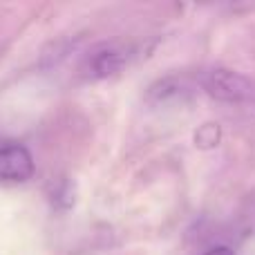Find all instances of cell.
Masks as SVG:
<instances>
[{"label": "cell", "instance_id": "7a4b0ae2", "mask_svg": "<svg viewBox=\"0 0 255 255\" xmlns=\"http://www.w3.org/2000/svg\"><path fill=\"white\" fill-rule=\"evenodd\" d=\"M34 175V159L25 145H4L0 148V179L27 181Z\"/></svg>", "mask_w": 255, "mask_h": 255}, {"label": "cell", "instance_id": "5b68a950", "mask_svg": "<svg viewBox=\"0 0 255 255\" xmlns=\"http://www.w3.org/2000/svg\"><path fill=\"white\" fill-rule=\"evenodd\" d=\"M220 139H222V130L217 124H204L197 132H195V145H197V148H204V150L215 148V145L220 143Z\"/></svg>", "mask_w": 255, "mask_h": 255}, {"label": "cell", "instance_id": "3957f363", "mask_svg": "<svg viewBox=\"0 0 255 255\" xmlns=\"http://www.w3.org/2000/svg\"><path fill=\"white\" fill-rule=\"evenodd\" d=\"M126 65V52L115 45H103V47L94 49V54H90L85 72L94 79H108V76L117 74L121 67Z\"/></svg>", "mask_w": 255, "mask_h": 255}, {"label": "cell", "instance_id": "6da1fadb", "mask_svg": "<svg viewBox=\"0 0 255 255\" xmlns=\"http://www.w3.org/2000/svg\"><path fill=\"white\" fill-rule=\"evenodd\" d=\"M202 83H204V90L213 99H217V101L242 103V101H253L255 99V83L235 70L215 67V70L204 74Z\"/></svg>", "mask_w": 255, "mask_h": 255}, {"label": "cell", "instance_id": "8992f818", "mask_svg": "<svg viewBox=\"0 0 255 255\" xmlns=\"http://www.w3.org/2000/svg\"><path fill=\"white\" fill-rule=\"evenodd\" d=\"M52 202H54V206H58V208H70L72 204H74V188H72V184L67 179H63L61 184L54 188Z\"/></svg>", "mask_w": 255, "mask_h": 255}, {"label": "cell", "instance_id": "277c9868", "mask_svg": "<svg viewBox=\"0 0 255 255\" xmlns=\"http://www.w3.org/2000/svg\"><path fill=\"white\" fill-rule=\"evenodd\" d=\"M193 88L188 85L186 79L179 76H168V79L157 81L154 85H150L148 90V101L152 106H170V103H184L190 97Z\"/></svg>", "mask_w": 255, "mask_h": 255}, {"label": "cell", "instance_id": "52a82bcc", "mask_svg": "<svg viewBox=\"0 0 255 255\" xmlns=\"http://www.w3.org/2000/svg\"><path fill=\"white\" fill-rule=\"evenodd\" d=\"M204 255H235V253H233V249H229V247H215Z\"/></svg>", "mask_w": 255, "mask_h": 255}]
</instances>
